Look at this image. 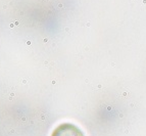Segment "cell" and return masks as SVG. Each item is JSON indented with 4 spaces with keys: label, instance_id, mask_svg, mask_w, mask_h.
I'll use <instances>...</instances> for the list:
<instances>
[{
    "label": "cell",
    "instance_id": "1",
    "mask_svg": "<svg viewBox=\"0 0 146 136\" xmlns=\"http://www.w3.org/2000/svg\"><path fill=\"white\" fill-rule=\"evenodd\" d=\"M52 136H85V135L77 126L70 123H64L59 125L54 130Z\"/></svg>",
    "mask_w": 146,
    "mask_h": 136
}]
</instances>
